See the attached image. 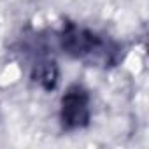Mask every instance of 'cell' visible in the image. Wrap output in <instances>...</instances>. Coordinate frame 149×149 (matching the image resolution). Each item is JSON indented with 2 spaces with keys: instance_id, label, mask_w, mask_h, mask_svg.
<instances>
[{
  "instance_id": "obj_1",
  "label": "cell",
  "mask_w": 149,
  "mask_h": 149,
  "mask_svg": "<svg viewBox=\"0 0 149 149\" xmlns=\"http://www.w3.org/2000/svg\"><path fill=\"white\" fill-rule=\"evenodd\" d=\"M61 49L77 60H84L90 63H112L116 58V51L111 49V46L102 40L97 33L81 28L74 23H67L63 26V32L60 35Z\"/></svg>"
},
{
  "instance_id": "obj_2",
  "label": "cell",
  "mask_w": 149,
  "mask_h": 149,
  "mask_svg": "<svg viewBox=\"0 0 149 149\" xmlns=\"http://www.w3.org/2000/svg\"><path fill=\"white\" fill-rule=\"evenodd\" d=\"M60 119L67 132L84 128L90 123V95L83 86L74 84L65 91L61 97Z\"/></svg>"
},
{
  "instance_id": "obj_3",
  "label": "cell",
  "mask_w": 149,
  "mask_h": 149,
  "mask_svg": "<svg viewBox=\"0 0 149 149\" xmlns=\"http://www.w3.org/2000/svg\"><path fill=\"white\" fill-rule=\"evenodd\" d=\"M33 77L42 88L53 90L56 86V81H58V70H56L54 61H42V63H39L35 67Z\"/></svg>"
}]
</instances>
